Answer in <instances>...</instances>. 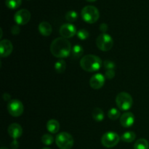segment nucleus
<instances>
[{"label":"nucleus","mask_w":149,"mask_h":149,"mask_svg":"<svg viewBox=\"0 0 149 149\" xmlns=\"http://www.w3.org/2000/svg\"><path fill=\"white\" fill-rule=\"evenodd\" d=\"M1 149H8V148H6V147H1Z\"/></svg>","instance_id":"nucleus-34"},{"label":"nucleus","mask_w":149,"mask_h":149,"mask_svg":"<svg viewBox=\"0 0 149 149\" xmlns=\"http://www.w3.org/2000/svg\"><path fill=\"white\" fill-rule=\"evenodd\" d=\"M102 61L98 56L94 55H87L83 57L80 61L81 68L88 72H95L101 68Z\"/></svg>","instance_id":"nucleus-2"},{"label":"nucleus","mask_w":149,"mask_h":149,"mask_svg":"<svg viewBox=\"0 0 149 149\" xmlns=\"http://www.w3.org/2000/svg\"><path fill=\"white\" fill-rule=\"evenodd\" d=\"M121 113L120 111L118 110L116 108H112L108 112V116L110 119L111 120H116L117 119H119V117H121Z\"/></svg>","instance_id":"nucleus-22"},{"label":"nucleus","mask_w":149,"mask_h":149,"mask_svg":"<svg viewBox=\"0 0 149 149\" xmlns=\"http://www.w3.org/2000/svg\"><path fill=\"white\" fill-rule=\"evenodd\" d=\"M7 111L11 116L18 117L21 116L24 111V106L19 100H12L7 104Z\"/></svg>","instance_id":"nucleus-8"},{"label":"nucleus","mask_w":149,"mask_h":149,"mask_svg":"<svg viewBox=\"0 0 149 149\" xmlns=\"http://www.w3.org/2000/svg\"><path fill=\"white\" fill-rule=\"evenodd\" d=\"M136 138V135L134 132L132 131H128V132H125L123 135L121 136V139L122 141L125 143H131L135 141Z\"/></svg>","instance_id":"nucleus-19"},{"label":"nucleus","mask_w":149,"mask_h":149,"mask_svg":"<svg viewBox=\"0 0 149 149\" xmlns=\"http://www.w3.org/2000/svg\"><path fill=\"white\" fill-rule=\"evenodd\" d=\"M13 44L8 39H4L0 42V55L1 58L9 56L13 52Z\"/></svg>","instance_id":"nucleus-12"},{"label":"nucleus","mask_w":149,"mask_h":149,"mask_svg":"<svg viewBox=\"0 0 149 149\" xmlns=\"http://www.w3.org/2000/svg\"><path fill=\"white\" fill-rule=\"evenodd\" d=\"M93 118L95 122H100L104 119V113L103 110L99 108H95L93 111Z\"/></svg>","instance_id":"nucleus-17"},{"label":"nucleus","mask_w":149,"mask_h":149,"mask_svg":"<svg viewBox=\"0 0 149 149\" xmlns=\"http://www.w3.org/2000/svg\"><path fill=\"white\" fill-rule=\"evenodd\" d=\"M83 20L88 23H95L100 17L99 10L95 6L88 5L84 7L81 12Z\"/></svg>","instance_id":"nucleus-3"},{"label":"nucleus","mask_w":149,"mask_h":149,"mask_svg":"<svg viewBox=\"0 0 149 149\" xmlns=\"http://www.w3.org/2000/svg\"><path fill=\"white\" fill-rule=\"evenodd\" d=\"M77 36H78L79 39H80L81 40H85L87 38L89 37L90 34H89V32L87 31L85 29H80L78 32H77Z\"/></svg>","instance_id":"nucleus-26"},{"label":"nucleus","mask_w":149,"mask_h":149,"mask_svg":"<svg viewBox=\"0 0 149 149\" xmlns=\"http://www.w3.org/2000/svg\"><path fill=\"white\" fill-rule=\"evenodd\" d=\"M3 97H4V100H10V95H8L7 93H4V95H3Z\"/></svg>","instance_id":"nucleus-32"},{"label":"nucleus","mask_w":149,"mask_h":149,"mask_svg":"<svg viewBox=\"0 0 149 149\" xmlns=\"http://www.w3.org/2000/svg\"><path fill=\"white\" fill-rule=\"evenodd\" d=\"M149 143L148 141L144 138H141L135 142L134 149H148Z\"/></svg>","instance_id":"nucleus-20"},{"label":"nucleus","mask_w":149,"mask_h":149,"mask_svg":"<svg viewBox=\"0 0 149 149\" xmlns=\"http://www.w3.org/2000/svg\"><path fill=\"white\" fill-rule=\"evenodd\" d=\"M60 34L62 37L68 39L74 36L77 33V28L71 23H65L60 28Z\"/></svg>","instance_id":"nucleus-10"},{"label":"nucleus","mask_w":149,"mask_h":149,"mask_svg":"<svg viewBox=\"0 0 149 149\" xmlns=\"http://www.w3.org/2000/svg\"><path fill=\"white\" fill-rule=\"evenodd\" d=\"M12 149H17L18 148V142L16 140H14L13 142L11 143Z\"/></svg>","instance_id":"nucleus-31"},{"label":"nucleus","mask_w":149,"mask_h":149,"mask_svg":"<svg viewBox=\"0 0 149 149\" xmlns=\"http://www.w3.org/2000/svg\"><path fill=\"white\" fill-rule=\"evenodd\" d=\"M78 18V13L77 12L74 11V10H71V11L67 12L65 14V19L69 23H73L75 22Z\"/></svg>","instance_id":"nucleus-24"},{"label":"nucleus","mask_w":149,"mask_h":149,"mask_svg":"<svg viewBox=\"0 0 149 149\" xmlns=\"http://www.w3.org/2000/svg\"><path fill=\"white\" fill-rule=\"evenodd\" d=\"M8 133L11 138L14 140L20 138L23 134V129L19 124L13 123L10 125L8 127Z\"/></svg>","instance_id":"nucleus-14"},{"label":"nucleus","mask_w":149,"mask_h":149,"mask_svg":"<svg viewBox=\"0 0 149 149\" xmlns=\"http://www.w3.org/2000/svg\"><path fill=\"white\" fill-rule=\"evenodd\" d=\"M31 19V13L30 12L26 9H22L16 12L14 15V20L17 25H23L27 24Z\"/></svg>","instance_id":"nucleus-9"},{"label":"nucleus","mask_w":149,"mask_h":149,"mask_svg":"<svg viewBox=\"0 0 149 149\" xmlns=\"http://www.w3.org/2000/svg\"><path fill=\"white\" fill-rule=\"evenodd\" d=\"M47 129L50 133H57L60 129L59 122L55 119H50L47 123Z\"/></svg>","instance_id":"nucleus-16"},{"label":"nucleus","mask_w":149,"mask_h":149,"mask_svg":"<svg viewBox=\"0 0 149 149\" xmlns=\"http://www.w3.org/2000/svg\"><path fill=\"white\" fill-rule=\"evenodd\" d=\"M41 140H42V142L43 144L46 146H50L53 143L54 138L51 134L47 133L42 135Z\"/></svg>","instance_id":"nucleus-25"},{"label":"nucleus","mask_w":149,"mask_h":149,"mask_svg":"<svg viewBox=\"0 0 149 149\" xmlns=\"http://www.w3.org/2000/svg\"><path fill=\"white\" fill-rule=\"evenodd\" d=\"M50 52L55 58L63 59L67 58L71 52V45L69 41L63 37L56 38L50 45Z\"/></svg>","instance_id":"nucleus-1"},{"label":"nucleus","mask_w":149,"mask_h":149,"mask_svg":"<svg viewBox=\"0 0 149 149\" xmlns=\"http://www.w3.org/2000/svg\"><path fill=\"white\" fill-rule=\"evenodd\" d=\"M103 66L105 67L106 70H113L115 68V63L109 60H106L103 63Z\"/></svg>","instance_id":"nucleus-27"},{"label":"nucleus","mask_w":149,"mask_h":149,"mask_svg":"<svg viewBox=\"0 0 149 149\" xmlns=\"http://www.w3.org/2000/svg\"><path fill=\"white\" fill-rule=\"evenodd\" d=\"M97 47L103 52L109 51L113 45V40L111 36L106 33H103L97 36L96 39Z\"/></svg>","instance_id":"nucleus-6"},{"label":"nucleus","mask_w":149,"mask_h":149,"mask_svg":"<svg viewBox=\"0 0 149 149\" xmlns=\"http://www.w3.org/2000/svg\"><path fill=\"white\" fill-rule=\"evenodd\" d=\"M55 143L60 149H71L74 146V138L71 134L63 132L57 135Z\"/></svg>","instance_id":"nucleus-5"},{"label":"nucleus","mask_w":149,"mask_h":149,"mask_svg":"<svg viewBox=\"0 0 149 149\" xmlns=\"http://www.w3.org/2000/svg\"><path fill=\"white\" fill-rule=\"evenodd\" d=\"M116 103L120 110L126 111L131 109L133 104V100L129 93L126 92H121L116 95Z\"/></svg>","instance_id":"nucleus-4"},{"label":"nucleus","mask_w":149,"mask_h":149,"mask_svg":"<svg viewBox=\"0 0 149 149\" xmlns=\"http://www.w3.org/2000/svg\"><path fill=\"white\" fill-rule=\"evenodd\" d=\"M115 77V71L114 70H106L105 73V77L109 79H113Z\"/></svg>","instance_id":"nucleus-28"},{"label":"nucleus","mask_w":149,"mask_h":149,"mask_svg":"<svg viewBox=\"0 0 149 149\" xmlns=\"http://www.w3.org/2000/svg\"><path fill=\"white\" fill-rule=\"evenodd\" d=\"M108 29H109V27H108V25L106 24V23H102V24H100V30L103 33H106L108 31Z\"/></svg>","instance_id":"nucleus-30"},{"label":"nucleus","mask_w":149,"mask_h":149,"mask_svg":"<svg viewBox=\"0 0 149 149\" xmlns=\"http://www.w3.org/2000/svg\"><path fill=\"white\" fill-rule=\"evenodd\" d=\"M20 29L18 26H13L11 28V32L13 35H18L20 33Z\"/></svg>","instance_id":"nucleus-29"},{"label":"nucleus","mask_w":149,"mask_h":149,"mask_svg":"<svg viewBox=\"0 0 149 149\" xmlns=\"http://www.w3.org/2000/svg\"><path fill=\"white\" fill-rule=\"evenodd\" d=\"M65 68H66V63H65V62L64 60L61 59L55 63V71H56L57 73L61 74V73L64 72L65 70Z\"/></svg>","instance_id":"nucleus-23"},{"label":"nucleus","mask_w":149,"mask_h":149,"mask_svg":"<svg viewBox=\"0 0 149 149\" xmlns=\"http://www.w3.org/2000/svg\"><path fill=\"white\" fill-rule=\"evenodd\" d=\"M135 123V116L132 112H126L120 117V124L125 128L130 127Z\"/></svg>","instance_id":"nucleus-13"},{"label":"nucleus","mask_w":149,"mask_h":149,"mask_svg":"<svg viewBox=\"0 0 149 149\" xmlns=\"http://www.w3.org/2000/svg\"><path fill=\"white\" fill-rule=\"evenodd\" d=\"M22 0H5V4L9 9L15 10L21 5Z\"/></svg>","instance_id":"nucleus-21"},{"label":"nucleus","mask_w":149,"mask_h":149,"mask_svg":"<svg viewBox=\"0 0 149 149\" xmlns=\"http://www.w3.org/2000/svg\"><path fill=\"white\" fill-rule=\"evenodd\" d=\"M86 1H89V2H93V1H95L96 0H86Z\"/></svg>","instance_id":"nucleus-33"},{"label":"nucleus","mask_w":149,"mask_h":149,"mask_svg":"<svg viewBox=\"0 0 149 149\" xmlns=\"http://www.w3.org/2000/svg\"><path fill=\"white\" fill-rule=\"evenodd\" d=\"M120 137L114 132H107L102 136L101 143L106 148H113L119 143Z\"/></svg>","instance_id":"nucleus-7"},{"label":"nucleus","mask_w":149,"mask_h":149,"mask_svg":"<svg viewBox=\"0 0 149 149\" xmlns=\"http://www.w3.org/2000/svg\"><path fill=\"white\" fill-rule=\"evenodd\" d=\"M42 149H51V148H47V147H45V148H43Z\"/></svg>","instance_id":"nucleus-35"},{"label":"nucleus","mask_w":149,"mask_h":149,"mask_svg":"<svg viewBox=\"0 0 149 149\" xmlns=\"http://www.w3.org/2000/svg\"><path fill=\"white\" fill-rule=\"evenodd\" d=\"M39 31L42 36H48L52 33V26L48 22L43 21L39 23Z\"/></svg>","instance_id":"nucleus-15"},{"label":"nucleus","mask_w":149,"mask_h":149,"mask_svg":"<svg viewBox=\"0 0 149 149\" xmlns=\"http://www.w3.org/2000/svg\"><path fill=\"white\" fill-rule=\"evenodd\" d=\"M105 84V77L102 74H96L90 80V87L95 90L100 89Z\"/></svg>","instance_id":"nucleus-11"},{"label":"nucleus","mask_w":149,"mask_h":149,"mask_svg":"<svg viewBox=\"0 0 149 149\" xmlns=\"http://www.w3.org/2000/svg\"><path fill=\"white\" fill-rule=\"evenodd\" d=\"M83 53H84V49L79 45H74L72 49H71V54H72V56L74 58L78 59L83 55Z\"/></svg>","instance_id":"nucleus-18"}]
</instances>
